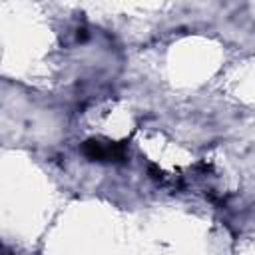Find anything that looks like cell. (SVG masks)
<instances>
[{
    "label": "cell",
    "mask_w": 255,
    "mask_h": 255,
    "mask_svg": "<svg viewBox=\"0 0 255 255\" xmlns=\"http://www.w3.org/2000/svg\"><path fill=\"white\" fill-rule=\"evenodd\" d=\"M84 153L90 159H124L126 157V145L124 143H100V141H86L84 143Z\"/></svg>",
    "instance_id": "6da1fadb"
}]
</instances>
